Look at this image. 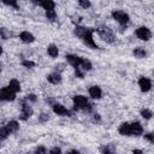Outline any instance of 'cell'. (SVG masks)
Returning a JSON list of instances; mask_svg holds the SVG:
<instances>
[{
	"label": "cell",
	"mask_w": 154,
	"mask_h": 154,
	"mask_svg": "<svg viewBox=\"0 0 154 154\" xmlns=\"http://www.w3.org/2000/svg\"><path fill=\"white\" fill-rule=\"evenodd\" d=\"M35 154H47V149H46L45 147L40 146V147H37V148L35 149Z\"/></svg>",
	"instance_id": "27"
},
{
	"label": "cell",
	"mask_w": 154,
	"mask_h": 154,
	"mask_svg": "<svg viewBox=\"0 0 154 154\" xmlns=\"http://www.w3.org/2000/svg\"><path fill=\"white\" fill-rule=\"evenodd\" d=\"M131 136H141L143 134V128L138 122L131 123Z\"/></svg>",
	"instance_id": "12"
},
{
	"label": "cell",
	"mask_w": 154,
	"mask_h": 154,
	"mask_svg": "<svg viewBox=\"0 0 154 154\" xmlns=\"http://www.w3.org/2000/svg\"><path fill=\"white\" fill-rule=\"evenodd\" d=\"M22 65L25 66V67H28V69H31V67L35 66V63L31 61V60H23V61H22Z\"/></svg>",
	"instance_id": "26"
},
{
	"label": "cell",
	"mask_w": 154,
	"mask_h": 154,
	"mask_svg": "<svg viewBox=\"0 0 154 154\" xmlns=\"http://www.w3.org/2000/svg\"><path fill=\"white\" fill-rule=\"evenodd\" d=\"M75 70H76V76H77L78 78H83V72H81L79 67H78V69H75Z\"/></svg>",
	"instance_id": "34"
},
{
	"label": "cell",
	"mask_w": 154,
	"mask_h": 154,
	"mask_svg": "<svg viewBox=\"0 0 154 154\" xmlns=\"http://www.w3.org/2000/svg\"><path fill=\"white\" fill-rule=\"evenodd\" d=\"M47 79L52 84H59L61 82V76H60L59 72H53V73H49L47 76Z\"/></svg>",
	"instance_id": "16"
},
{
	"label": "cell",
	"mask_w": 154,
	"mask_h": 154,
	"mask_svg": "<svg viewBox=\"0 0 154 154\" xmlns=\"http://www.w3.org/2000/svg\"><path fill=\"white\" fill-rule=\"evenodd\" d=\"M112 17H113V19H114L116 22H118L120 25H126V24L129 23V20H130L129 14H128L126 12H124V11H120V10L113 11V12H112Z\"/></svg>",
	"instance_id": "2"
},
{
	"label": "cell",
	"mask_w": 154,
	"mask_h": 154,
	"mask_svg": "<svg viewBox=\"0 0 154 154\" xmlns=\"http://www.w3.org/2000/svg\"><path fill=\"white\" fill-rule=\"evenodd\" d=\"M119 134L123 136H131V125L130 123H123L119 126Z\"/></svg>",
	"instance_id": "15"
},
{
	"label": "cell",
	"mask_w": 154,
	"mask_h": 154,
	"mask_svg": "<svg viewBox=\"0 0 154 154\" xmlns=\"http://www.w3.org/2000/svg\"><path fill=\"white\" fill-rule=\"evenodd\" d=\"M32 113H34V111H32L31 106L29 103H26V102H23L22 103V117L20 118L23 120H25V119L30 118L32 116Z\"/></svg>",
	"instance_id": "8"
},
{
	"label": "cell",
	"mask_w": 154,
	"mask_h": 154,
	"mask_svg": "<svg viewBox=\"0 0 154 154\" xmlns=\"http://www.w3.org/2000/svg\"><path fill=\"white\" fill-rule=\"evenodd\" d=\"M75 34H76L87 46H89V47H91V48H94V49L97 48V45L95 43L94 37H93V29L77 25V26L75 28Z\"/></svg>",
	"instance_id": "1"
},
{
	"label": "cell",
	"mask_w": 154,
	"mask_h": 154,
	"mask_svg": "<svg viewBox=\"0 0 154 154\" xmlns=\"http://www.w3.org/2000/svg\"><path fill=\"white\" fill-rule=\"evenodd\" d=\"M97 32L103 41H106V42H113L114 41V35L108 28H100V29H97Z\"/></svg>",
	"instance_id": "5"
},
{
	"label": "cell",
	"mask_w": 154,
	"mask_h": 154,
	"mask_svg": "<svg viewBox=\"0 0 154 154\" xmlns=\"http://www.w3.org/2000/svg\"><path fill=\"white\" fill-rule=\"evenodd\" d=\"M66 60L70 65H72L75 69H78L81 67L82 63H83V58L82 57H78V55H75V54H67L66 55Z\"/></svg>",
	"instance_id": "6"
},
{
	"label": "cell",
	"mask_w": 154,
	"mask_h": 154,
	"mask_svg": "<svg viewBox=\"0 0 154 154\" xmlns=\"http://www.w3.org/2000/svg\"><path fill=\"white\" fill-rule=\"evenodd\" d=\"M141 116H142L144 119H150V118L153 117V112H152L150 109H148V108H144V109L141 111Z\"/></svg>",
	"instance_id": "23"
},
{
	"label": "cell",
	"mask_w": 154,
	"mask_h": 154,
	"mask_svg": "<svg viewBox=\"0 0 154 154\" xmlns=\"http://www.w3.org/2000/svg\"><path fill=\"white\" fill-rule=\"evenodd\" d=\"M73 105H75V109H79V108H83L85 109V107L89 105L88 102V99L83 95H75L73 96Z\"/></svg>",
	"instance_id": "3"
},
{
	"label": "cell",
	"mask_w": 154,
	"mask_h": 154,
	"mask_svg": "<svg viewBox=\"0 0 154 154\" xmlns=\"http://www.w3.org/2000/svg\"><path fill=\"white\" fill-rule=\"evenodd\" d=\"M19 38H20L23 42H25V43H31V42L35 41L34 35H32L31 32H29V31H22V32L19 34Z\"/></svg>",
	"instance_id": "13"
},
{
	"label": "cell",
	"mask_w": 154,
	"mask_h": 154,
	"mask_svg": "<svg viewBox=\"0 0 154 154\" xmlns=\"http://www.w3.org/2000/svg\"><path fill=\"white\" fill-rule=\"evenodd\" d=\"M53 112L58 116H70V111L60 103H54L53 105Z\"/></svg>",
	"instance_id": "10"
},
{
	"label": "cell",
	"mask_w": 154,
	"mask_h": 154,
	"mask_svg": "<svg viewBox=\"0 0 154 154\" xmlns=\"http://www.w3.org/2000/svg\"><path fill=\"white\" fill-rule=\"evenodd\" d=\"M144 138H146L147 141H149L150 143H154V134H153V132L146 134V135H144Z\"/></svg>",
	"instance_id": "29"
},
{
	"label": "cell",
	"mask_w": 154,
	"mask_h": 154,
	"mask_svg": "<svg viewBox=\"0 0 154 154\" xmlns=\"http://www.w3.org/2000/svg\"><path fill=\"white\" fill-rule=\"evenodd\" d=\"M102 154H116V148L113 144H106L101 149Z\"/></svg>",
	"instance_id": "21"
},
{
	"label": "cell",
	"mask_w": 154,
	"mask_h": 154,
	"mask_svg": "<svg viewBox=\"0 0 154 154\" xmlns=\"http://www.w3.org/2000/svg\"><path fill=\"white\" fill-rule=\"evenodd\" d=\"M48 154H61V150H60V148L54 147V148H52V149L49 150V153H48Z\"/></svg>",
	"instance_id": "32"
},
{
	"label": "cell",
	"mask_w": 154,
	"mask_h": 154,
	"mask_svg": "<svg viewBox=\"0 0 154 154\" xmlns=\"http://www.w3.org/2000/svg\"><path fill=\"white\" fill-rule=\"evenodd\" d=\"M47 53H48L49 57L57 58L58 54H59V49H58V47H57L55 45H49V46L47 47Z\"/></svg>",
	"instance_id": "18"
},
{
	"label": "cell",
	"mask_w": 154,
	"mask_h": 154,
	"mask_svg": "<svg viewBox=\"0 0 154 154\" xmlns=\"http://www.w3.org/2000/svg\"><path fill=\"white\" fill-rule=\"evenodd\" d=\"M94 122H100V114H94Z\"/></svg>",
	"instance_id": "36"
},
{
	"label": "cell",
	"mask_w": 154,
	"mask_h": 154,
	"mask_svg": "<svg viewBox=\"0 0 154 154\" xmlns=\"http://www.w3.org/2000/svg\"><path fill=\"white\" fill-rule=\"evenodd\" d=\"M132 154H144V153H143L141 149H134V150H132Z\"/></svg>",
	"instance_id": "35"
},
{
	"label": "cell",
	"mask_w": 154,
	"mask_h": 154,
	"mask_svg": "<svg viewBox=\"0 0 154 154\" xmlns=\"http://www.w3.org/2000/svg\"><path fill=\"white\" fill-rule=\"evenodd\" d=\"M5 128L7 129V131H8L10 134H13V132H16V131L19 129V124H18V122H16V120H11V122H8V123L5 125Z\"/></svg>",
	"instance_id": "17"
},
{
	"label": "cell",
	"mask_w": 154,
	"mask_h": 154,
	"mask_svg": "<svg viewBox=\"0 0 154 154\" xmlns=\"http://www.w3.org/2000/svg\"><path fill=\"white\" fill-rule=\"evenodd\" d=\"M89 95L93 97V99H100L101 95H102V90L100 87L97 85H93L89 88Z\"/></svg>",
	"instance_id": "14"
},
{
	"label": "cell",
	"mask_w": 154,
	"mask_h": 154,
	"mask_svg": "<svg viewBox=\"0 0 154 154\" xmlns=\"http://www.w3.org/2000/svg\"><path fill=\"white\" fill-rule=\"evenodd\" d=\"M47 119H48V116L45 114V113H42V114L38 117V122H46Z\"/></svg>",
	"instance_id": "33"
},
{
	"label": "cell",
	"mask_w": 154,
	"mask_h": 154,
	"mask_svg": "<svg viewBox=\"0 0 154 154\" xmlns=\"http://www.w3.org/2000/svg\"><path fill=\"white\" fill-rule=\"evenodd\" d=\"M78 4H79V6H82V7H84V8H88V7H90V5H91L89 1H85V0H79Z\"/></svg>",
	"instance_id": "30"
},
{
	"label": "cell",
	"mask_w": 154,
	"mask_h": 154,
	"mask_svg": "<svg viewBox=\"0 0 154 154\" xmlns=\"http://www.w3.org/2000/svg\"><path fill=\"white\" fill-rule=\"evenodd\" d=\"M91 67H93L91 63L88 59H83V63H82V65H81L79 69H82L83 71H89V70H91Z\"/></svg>",
	"instance_id": "22"
},
{
	"label": "cell",
	"mask_w": 154,
	"mask_h": 154,
	"mask_svg": "<svg viewBox=\"0 0 154 154\" xmlns=\"http://www.w3.org/2000/svg\"><path fill=\"white\" fill-rule=\"evenodd\" d=\"M138 87H140V89L142 90V91H149L150 90V88H152V82H150V79H148L147 77H141L140 79H138Z\"/></svg>",
	"instance_id": "9"
},
{
	"label": "cell",
	"mask_w": 154,
	"mask_h": 154,
	"mask_svg": "<svg viewBox=\"0 0 154 154\" xmlns=\"http://www.w3.org/2000/svg\"><path fill=\"white\" fill-rule=\"evenodd\" d=\"M135 34L142 41H148L152 37V32H150V30L147 26H140V28H137L136 31H135Z\"/></svg>",
	"instance_id": "4"
},
{
	"label": "cell",
	"mask_w": 154,
	"mask_h": 154,
	"mask_svg": "<svg viewBox=\"0 0 154 154\" xmlns=\"http://www.w3.org/2000/svg\"><path fill=\"white\" fill-rule=\"evenodd\" d=\"M132 53H134V55H135L136 58H146V55H147L146 49L142 48V47H137V48H135Z\"/></svg>",
	"instance_id": "20"
},
{
	"label": "cell",
	"mask_w": 154,
	"mask_h": 154,
	"mask_svg": "<svg viewBox=\"0 0 154 154\" xmlns=\"http://www.w3.org/2000/svg\"><path fill=\"white\" fill-rule=\"evenodd\" d=\"M8 135H10V132L7 131V129H6L5 126H2V128L0 129V137H1V140H5Z\"/></svg>",
	"instance_id": "25"
},
{
	"label": "cell",
	"mask_w": 154,
	"mask_h": 154,
	"mask_svg": "<svg viewBox=\"0 0 154 154\" xmlns=\"http://www.w3.org/2000/svg\"><path fill=\"white\" fill-rule=\"evenodd\" d=\"M4 4H5V5H8V6H12V7H14L16 10L19 7L18 4H17V1H13V0H12V1H6V0H4Z\"/></svg>",
	"instance_id": "28"
},
{
	"label": "cell",
	"mask_w": 154,
	"mask_h": 154,
	"mask_svg": "<svg viewBox=\"0 0 154 154\" xmlns=\"http://www.w3.org/2000/svg\"><path fill=\"white\" fill-rule=\"evenodd\" d=\"M46 17H47L49 20H55V18H57L55 10H52V11H46Z\"/></svg>",
	"instance_id": "24"
},
{
	"label": "cell",
	"mask_w": 154,
	"mask_h": 154,
	"mask_svg": "<svg viewBox=\"0 0 154 154\" xmlns=\"http://www.w3.org/2000/svg\"><path fill=\"white\" fill-rule=\"evenodd\" d=\"M0 97L1 100H5V101H13L16 99V93L12 91L8 87H5L0 91Z\"/></svg>",
	"instance_id": "7"
},
{
	"label": "cell",
	"mask_w": 154,
	"mask_h": 154,
	"mask_svg": "<svg viewBox=\"0 0 154 154\" xmlns=\"http://www.w3.org/2000/svg\"><path fill=\"white\" fill-rule=\"evenodd\" d=\"M35 4L38 5V6H41V7H43V10H46V11H52V10H54V7H55V2H54V1H51V0L35 1Z\"/></svg>",
	"instance_id": "11"
},
{
	"label": "cell",
	"mask_w": 154,
	"mask_h": 154,
	"mask_svg": "<svg viewBox=\"0 0 154 154\" xmlns=\"http://www.w3.org/2000/svg\"><path fill=\"white\" fill-rule=\"evenodd\" d=\"M65 154H79V153H78V150H70V152H67Z\"/></svg>",
	"instance_id": "37"
},
{
	"label": "cell",
	"mask_w": 154,
	"mask_h": 154,
	"mask_svg": "<svg viewBox=\"0 0 154 154\" xmlns=\"http://www.w3.org/2000/svg\"><path fill=\"white\" fill-rule=\"evenodd\" d=\"M26 100H28V101H31V102H35V101L37 100V97H36L35 94H28V95H26Z\"/></svg>",
	"instance_id": "31"
},
{
	"label": "cell",
	"mask_w": 154,
	"mask_h": 154,
	"mask_svg": "<svg viewBox=\"0 0 154 154\" xmlns=\"http://www.w3.org/2000/svg\"><path fill=\"white\" fill-rule=\"evenodd\" d=\"M8 88H10L12 91L17 93V91L20 90V83H19L17 79H11L10 83H8Z\"/></svg>",
	"instance_id": "19"
}]
</instances>
